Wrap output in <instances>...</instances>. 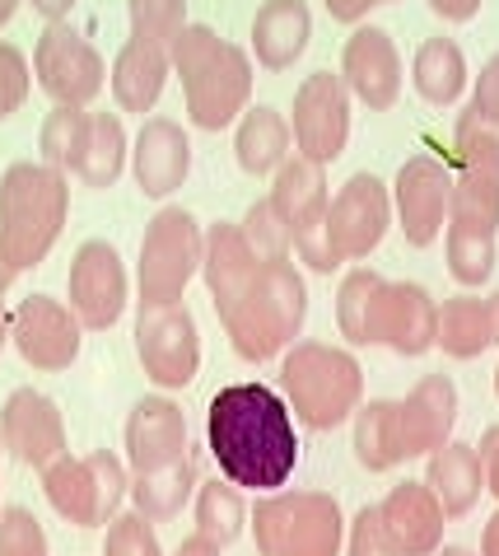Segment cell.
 Here are the masks:
<instances>
[{
    "label": "cell",
    "mask_w": 499,
    "mask_h": 556,
    "mask_svg": "<svg viewBox=\"0 0 499 556\" xmlns=\"http://www.w3.org/2000/svg\"><path fill=\"white\" fill-rule=\"evenodd\" d=\"M201 276L233 351L243 361H271L299 337L308 318V286L290 257H257L233 220L206 229Z\"/></svg>",
    "instance_id": "1"
},
{
    "label": "cell",
    "mask_w": 499,
    "mask_h": 556,
    "mask_svg": "<svg viewBox=\"0 0 499 556\" xmlns=\"http://www.w3.org/2000/svg\"><path fill=\"white\" fill-rule=\"evenodd\" d=\"M206 450L239 491H280L299 463V430L267 383H229L206 407Z\"/></svg>",
    "instance_id": "2"
},
{
    "label": "cell",
    "mask_w": 499,
    "mask_h": 556,
    "mask_svg": "<svg viewBox=\"0 0 499 556\" xmlns=\"http://www.w3.org/2000/svg\"><path fill=\"white\" fill-rule=\"evenodd\" d=\"M458 426V389L448 375H425L415 389L393 397H369L355 407V458L369 472H387L407 458H430L439 444L453 440Z\"/></svg>",
    "instance_id": "3"
},
{
    "label": "cell",
    "mask_w": 499,
    "mask_h": 556,
    "mask_svg": "<svg viewBox=\"0 0 499 556\" xmlns=\"http://www.w3.org/2000/svg\"><path fill=\"white\" fill-rule=\"evenodd\" d=\"M439 304L415 281H387L369 267H350L336 290V328L350 346H387L397 355H425L434 346Z\"/></svg>",
    "instance_id": "4"
},
{
    "label": "cell",
    "mask_w": 499,
    "mask_h": 556,
    "mask_svg": "<svg viewBox=\"0 0 499 556\" xmlns=\"http://www.w3.org/2000/svg\"><path fill=\"white\" fill-rule=\"evenodd\" d=\"M168 61L182 80L192 127L225 131L233 117H243L247 99H253V56L239 42L220 38L206 24H182L178 38L168 42Z\"/></svg>",
    "instance_id": "5"
},
{
    "label": "cell",
    "mask_w": 499,
    "mask_h": 556,
    "mask_svg": "<svg viewBox=\"0 0 499 556\" xmlns=\"http://www.w3.org/2000/svg\"><path fill=\"white\" fill-rule=\"evenodd\" d=\"M71 215V182L52 164H10L0 174V249L14 271H28L52 253Z\"/></svg>",
    "instance_id": "6"
},
{
    "label": "cell",
    "mask_w": 499,
    "mask_h": 556,
    "mask_svg": "<svg viewBox=\"0 0 499 556\" xmlns=\"http://www.w3.org/2000/svg\"><path fill=\"white\" fill-rule=\"evenodd\" d=\"M280 397L304 430H336L364 403V369L327 342H290L280 361Z\"/></svg>",
    "instance_id": "7"
},
{
    "label": "cell",
    "mask_w": 499,
    "mask_h": 556,
    "mask_svg": "<svg viewBox=\"0 0 499 556\" xmlns=\"http://www.w3.org/2000/svg\"><path fill=\"white\" fill-rule=\"evenodd\" d=\"M253 538L261 556H341L346 515L327 491H271L253 505Z\"/></svg>",
    "instance_id": "8"
},
{
    "label": "cell",
    "mask_w": 499,
    "mask_h": 556,
    "mask_svg": "<svg viewBox=\"0 0 499 556\" xmlns=\"http://www.w3.org/2000/svg\"><path fill=\"white\" fill-rule=\"evenodd\" d=\"M127 463L113 450H93L85 458L61 454L42 468V496L75 529H103L121 515V501H127Z\"/></svg>",
    "instance_id": "9"
},
{
    "label": "cell",
    "mask_w": 499,
    "mask_h": 556,
    "mask_svg": "<svg viewBox=\"0 0 499 556\" xmlns=\"http://www.w3.org/2000/svg\"><path fill=\"white\" fill-rule=\"evenodd\" d=\"M201 243H206V229L196 225L192 211L164 206L150 215L145 235H140V267H136L140 308L182 304L192 276L201 271Z\"/></svg>",
    "instance_id": "10"
},
{
    "label": "cell",
    "mask_w": 499,
    "mask_h": 556,
    "mask_svg": "<svg viewBox=\"0 0 499 556\" xmlns=\"http://www.w3.org/2000/svg\"><path fill=\"white\" fill-rule=\"evenodd\" d=\"M34 75L56 108H85L103 94V56L66 20H47L34 48Z\"/></svg>",
    "instance_id": "11"
},
{
    "label": "cell",
    "mask_w": 499,
    "mask_h": 556,
    "mask_svg": "<svg viewBox=\"0 0 499 556\" xmlns=\"http://www.w3.org/2000/svg\"><path fill=\"white\" fill-rule=\"evenodd\" d=\"M136 355L154 389H187L201 369V332L182 304L140 308L136 318Z\"/></svg>",
    "instance_id": "12"
},
{
    "label": "cell",
    "mask_w": 499,
    "mask_h": 556,
    "mask_svg": "<svg viewBox=\"0 0 499 556\" xmlns=\"http://www.w3.org/2000/svg\"><path fill=\"white\" fill-rule=\"evenodd\" d=\"M350 136V89L336 71H314L290 108V141L304 160L332 164Z\"/></svg>",
    "instance_id": "13"
},
{
    "label": "cell",
    "mask_w": 499,
    "mask_h": 556,
    "mask_svg": "<svg viewBox=\"0 0 499 556\" xmlns=\"http://www.w3.org/2000/svg\"><path fill=\"white\" fill-rule=\"evenodd\" d=\"M71 314L80 318V328L93 332H107L113 323L121 318L131 295V281H127V262L113 249L107 239H89L75 249L71 257Z\"/></svg>",
    "instance_id": "14"
},
{
    "label": "cell",
    "mask_w": 499,
    "mask_h": 556,
    "mask_svg": "<svg viewBox=\"0 0 499 556\" xmlns=\"http://www.w3.org/2000/svg\"><path fill=\"white\" fill-rule=\"evenodd\" d=\"M448 197H453V168L444 154L420 150L397 168L393 211L401 215V235L411 249H425L439 239V229L448 225Z\"/></svg>",
    "instance_id": "15"
},
{
    "label": "cell",
    "mask_w": 499,
    "mask_h": 556,
    "mask_svg": "<svg viewBox=\"0 0 499 556\" xmlns=\"http://www.w3.org/2000/svg\"><path fill=\"white\" fill-rule=\"evenodd\" d=\"M387 225H393V192L383 178L355 174L332 202H327V235H332L341 262H364L383 243Z\"/></svg>",
    "instance_id": "16"
},
{
    "label": "cell",
    "mask_w": 499,
    "mask_h": 556,
    "mask_svg": "<svg viewBox=\"0 0 499 556\" xmlns=\"http://www.w3.org/2000/svg\"><path fill=\"white\" fill-rule=\"evenodd\" d=\"M80 332H85L80 318L52 295H28L10 314V342L20 346V355L28 365L47 369V375L75 365V355H80Z\"/></svg>",
    "instance_id": "17"
},
{
    "label": "cell",
    "mask_w": 499,
    "mask_h": 556,
    "mask_svg": "<svg viewBox=\"0 0 499 556\" xmlns=\"http://www.w3.org/2000/svg\"><path fill=\"white\" fill-rule=\"evenodd\" d=\"M0 444L28 463V468H47L52 458L66 454V421L61 407L38 389H14L0 407Z\"/></svg>",
    "instance_id": "18"
},
{
    "label": "cell",
    "mask_w": 499,
    "mask_h": 556,
    "mask_svg": "<svg viewBox=\"0 0 499 556\" xmlns=\"http://www.w3.org/2000/svg\"><path fill=\"white\" fill-rule=\"evenodd\" d=\"M341 80L355 99L373 113L393 108L401 94V52L387 28L379 24H364L346 38V52H341Z\"/></svg>",
    "instance_id": "19"
},
{
    "label": "cell",
    "mask_w": 499,
    "mask_h": 556,
    "mask_svg": "<svg viewBox=\"0 0 499 556\" xmlns=\"http://www.w3.org/2000/svg\"><path fill=\"white\" fill-rule=\"evenodd\" d=\"M379 523L393 556H434L444 543L448 515L430 496L425 482H401L379 501Z\"/></svg>",
    "instance_id": "20"
},
{
    "label": "cell",
    "mask_w": 499,
    "mask_h": 556,
    "mask_svg": "<svg viewBox=\"0 0 499 556\" xmlns=\"http://www.w3.org/2000/svg\"><path fill=\"white\" fill-rule=\"evenodd\" d=\"M192 454V435H187V416L174 397H140L127 416V463L131 472H154Z\"/></svg>",
    "instance_id": "21"
},
{
    "label": "cell",
    "mask_w": 499,
    "mask_h": 556,
    "mask_svg": "<svg viewBox=\"0 0 499 556\" xmlns=\"http://www.w3.org/2000/svg\"><path fill=\"white\" fill-rule=\"evenodd\" d=\"M131 174H136V188L154 197V202L174 197L187 182V174H192V141H187V131L174 117H150L140 127L131 146Z\"/></svg>",
    "instance_id": "22"
},
{
    "label": "cell",
    "mask_w": 499,
    "mask_h": 556,
    "mask_svg": "<svg viewBox=\"0 0 499 556\" xmlns=\"http://www.w3.org/2000/svg\"><path fill=\"white\" fill-rule=\"evenodd\" d=\"M434 346L453 361H476V355L499 346V290L444 300L434 314Z\"/></svg>",
    "instance_id": "23"
},
{
    "label": "cell",
    "mask_w": 499,
    "mask_h": 556,
    "mask_svg": "<svg viewBox=\"0 0 499 556\" xmlns=\"http://www.w3.org/2000/svg\"><path fill=\"white\" fill-rule=\"evenodd\" d=\"M168 42H154V38H140L131 34L121 42V52L113 61V99L127 108V113H150L159 103L164 85H168Z\"/></svg>",
    "instance_id": "24"
},
{
    "label": "cell",
    "mask_w": 499,
    "mask_h": 556,
    "mask_svg": "<svg viewBox=\"0 0 499 556\" xmlns=\"http://www.w3.org/2000/svg\"><path fill=\"white\" fill-rule=\"evenodd\" d=\"M271 211L280 215V225L290 229V239L299 235V229L327 220V174L322 164L304 160V154H285L276 168V182H271Z\"/></svg>",
    "instance_id": "25"
},
{
    "label": "cell",
    "mask_w": 499,
    "mask_h": 556,
    "mask_svg": "<svg viewBox=\"0 0 499 556\" xmlns=\"http://www.w3.org/2000/svg\"><path fill=\"white\" fill-rule=\"evenodd\" d=\"M308 34H314L308 0H261L253 14V56L267 71H285L308 48Z\"/></svg>",
    "instance_id": "26"
},
{
    "label": "cell",
    "mask_w": 499,
    "mask_h": 556,
    "mask_svg": "<svg viewBox=\"0 0 499 556\" xmlns=\"http://www.w3.org/2000/svg\"><path fill=\"white\" fill-rule=\"evenodd\" d=\"M425 486H430V496L439 501V509H444L448 519L472 515V505L481 501V491H486V477H481V458H476L472 444H462V440L439 444V450L430 454Z\"/></svg>",
    "instance_id": "27"
},
{
    "label": "cell",
    "mask_w": 499,
    "mask_h": 556,
    "mask_svg": "<svg viewBox=\"0 0 499 556\" xmlns=\"http://www.w3.org/2000/svg\"><path fill=\"white\" fill-rule=\"evenodd\" d=\"M196 477H201V450L192 444V454H182L178 463H168V468L131 477V486H127L131 509L140 519H150V523L178 519V509L192 501V491H196Z\"/></svg>",
    "instance_id": "28"
},
{
    "label": "cell",
    "mask_w": 499,
    "mask_h": 556,
    "mask_svg": "<svg viewBox=\"0 0 499 556\" xmlns=\"http://www.w3.org/2000/svg\"><path fill=\"white\" fill-rule=\"evenodd\" d=\"M411 85L430 108H453L466 94V61L453 38H425L411 61Z\"/></svg>",
    "instance_id": "29"
},
{
    "label": "cell",
    "mask_w": 499,
    "mask_h": 556,
    "mask_svg": "<svg viewBox=\"0 0 499 556\" xmlns=\"http://www.w3.org/2000/svg\"><path fill=\"white\" fill-rule=\"evenodd\" d=\"M233 154H239L243 174H253V178L276 174L280 160L290 154V122L267 103L243 108L239 131H233Z\"/></svg>",
    "instance_id": "30"
},
{
    "label": "cell",
    "mask_w": 499,
    "mask_h": 556,
    "mask_svg": "<svg viewBox=\"0 0 499 556\" xmlns=\"http://www.w3.org/2000/svg\"><path fill=\"white\" fill-rule=\"evenodd\" d=\"M127 127L113 113H89V136L80 146V160H75L71 178H80L85 188H113L127 168Z\"/></svg>",
    "instance_id": "31"
},
{
    "label": "cell",
    "mask_w": 499,
    "mask_h": 556,
    "mask_svg": "<svg viewBox=\"0 0 499 556\" xmlns=\"http://www.w3.org/2000/svg\"><path fill=\"white\" fill-rule=\"evenodd\" d=\"M466 235L495 239L499 229V174H453V197H448V225Z\"/></svg>",
    "instance_id": "32"
},
{
    "label": "cell",
    "mask_w": 499,
    "mask_h": 556,
    "mask_svg": "<svg viewBox=\"0 0 499 556\" xmlns=\"http://www.w3.org/2000/svg\"><path fill=\"white\" fill-rule=\"evenodd\" d=\"M196 533L206 538V543L215 547H229V543H239V533H243V523H247V501H243V491L233 486V482H206L196 491Z\"/></svg>",
    "instance_id": "33"
},
{
    "label": "cell",
    "mask_w": 499,
    "mask_h": 556,
    "mask_svg": "<svg viewBox=\"0 0 499 556\" xmlns=\"http://www.w3.org/2000/svg\"><path fill=\"white\" fill-rule=\"evenodd\" d=\"M448 168H458V174H499V131L476 113L472 103L458 113Z\"/></svg>",
    "instance_id": "34"
},
{
    "label": "cell",
    "mask_w": 499,
    "mask_h": 556,
    "mask_svg": "<svg viewBox=\"0 0 499 556\" xmlns=\"http://www.w3.org/2000/svg\"><path fill=\"white\" fill-rule=\"evenodd\" d=\"M89 136V108H52L42 117V131H38V146H42V164L61 168L71 178L75 160H80V146Z\"/></svg>",
    "instance_id": "35"
},
{
    "label": "cell",
    "mask_w": 499,
    "mask_h": 556,
    "mask_svg": "<svg viewBox=\"0 0 499 556\" xmlns=\"http://www.w3.org/2000/svg\"><path fill=\"white\" fill-rule=\"evenodd\" d=\"M444 257H448V271L453 281L462 286H486L495 276V239L486 235H466V229H448V243H444Z\"/></svg>",
    "instance_id": "36"
},
{
    "label": "cell",
    "mask_w": 499,
    "mask_h": 556,
    "mask_svg": "<svg viewBox=\"0 0 499 556\" xmlns=\"http://www.w3.org/2000/svg\"><path fill=\"white\" fill-rule=\"evenodd\" d=\"M127 14H131V34L174 42L178 28L187 24V0H127Z\"/></svg>",
    "instance_id": "37"
},
{
    "label": "cell",
    "mask_w": 499,
    "mask_h": 556,
    "mask_svg": "<svg viewBox=\"0 0 499 556\" xmlns=\"http://www.w3.org/2000/svg\"><path fill=\"white\" fill-rule=\"evenodd\" d=\"M239 229H243V239L253 243L257 257H290V229L280 225V215L271 211L267 197L247 206V215L239 220Z\"/></svg>",
    "instance_id": "38"
},
{
    "label": "cell",
    "mask_w": 499,
    "mask_h": 556,
    "mask_svg": "<svg viewBox=\"0 0 499 556\" xmlns=\"http://www.w3.org/2000/svg\"><path fill=\"white\" fill-rule=\"evenodd\" d=\"M103 556H164V547H159V538H154V523L140 519L136 509H127V515H117L107 523Z\"/></svg>",
    "instance_id": "39"
},
{
    "label": "cell",
    "mask_w": 499,
    "mask_h": 556,
    "mask_svg": "<svg viewBox=\"0 0 499 556\" xmlns=\"http://www.w3.org/2000/svg\"><path fill=\"white\" fill-rule=\"evenodd\" d=\"M0 556H47L42 523L28 515L24 505H5V509H0Z\"/></svg>",
    "instance_id": "40"
},
{
    "label": "cell",
    "mask_w": 499,
    "mask_h": 556,
    "mask_svg": "<svg viewBox=\"0 0 499 556\" xmlns=\"http://www.w3.org/2000/svg\"><path fill=\"white\" fill-rule=\"evenodd\" d=\"M28 85H34L28 56L14 42H0V117H10L28 99Z\"/></svg>",
    "instance_id": "41"
},
{
    "label": "cell",
    "mask_w": 499,
    "mask_h": 556,
    "mask_svg": "<svg viewBox=\"0 0 499 556\" xmlns=\"http://www.w3.org/2000/svg\"><path fill=\"white\" fill-rule=\"evenodd\" d=\"M341 552L346 556H393V547H387V538H383V523H379V505H364L360 515H355Z\"/></svg>",
    "instance_id": "42"
},
{
    "label": "cell",
    "mask_w": 499,
    "mask_h": 556,
    "mask_svg": "<svg viewBox=\"0 0 499 556\" xmlns=\"http://www.w3.org/2000/svg\"><path fill=\"white\" fill-rule=\"evenodd\" d=\"M472 108L481 117L490 122V127L499 131V52L481 66V75H476V94H472Z\"/></svg>",
    "instance_id": "43"
},
{
    "label": "cell",
    "mask_w": 499,
    "mask_h": 556,
    "mask_svg": "<svg viewBox=\"0 0 499 556\" xmlns=\"http://www.w3.org/2000/svg\"><path fill=\"white\" fill-rule=\"evenodd\" d=\"M476 458H481V477H486V491L499 501V426H486V435L476 440Z\"/></svg>",
    "instance_id": "44"
},
{
    "label": "cell",
    "mask_w": 499,
    "mask_h": 556,
    "mask_svg": "<svg viewBox=\"0 0 499 556\" xmlns=\"http://www.w3.org/2000/svg\"><path fill=\"white\" fill-rule=\"evenodd\" d=\"M373 5H387V0H327V14L341 24H360Z\"/></svg>",
    "instance_id": "45"
},
{
    "label": "cell",
    "mask_w": 499,
    "mask_h": 556,
    "mask_svg": "<svg viewBox=\"0 0 499 556\" xmlns=\"http://www.w3.org/2000/svg\"><path fill=\"white\" fill-rule=\"evenodd\" d=\"M430 10L439 14V20H472L481 10V0H430Z\"/></svg>",
    "instance_id": "46"
},
{
    "label": "cell",
    "mask_w": 499,
    "mask_h": 556,
    "mask_svg": "<svg viewBox=\"0 0 499 556\" xmlns=\"http://www.w3.org/2000/svg\"><path fill=\"white\" fill-rule=\"evenodd\" d=\"M28 5H34V10L42 14V20H66L75 0H28Z\"/></svg>",
    "instance_id": "47"
},
{
    "label": "cell",
    "mask_w": 499,
    "mask_h": 556,
    "mask_svg": "<svg viewBox=\"0 0 499 556\" xmlns=\"http://www.w3.org/2000/svg\"><path fill=\"white\" fill-rule=\"evenodd\" d=\"M481 556H499V509L486 519V533H481Z\"/></svg>",
    "instance_id": "48"
},
{
    "label": "cell",
    "mask_w": 499,
    "mask_h": 556,
    "mask_svg": "<svg viewBox=\"0 0 499 556\" xmlns=\"http://www.w3.org/2000/svg\"><path fill=\"white\" fill-rule=\"evenodd\" d=\"M178 556H220V547H215V543H206V538H187V543L178 547Z\"/></svg>",
    "instance_id": "49"
},
{
    "label": "cell",
    "mask_w": 499,
    "mask_h": 556,
    "mask_svg": "<svg viewBox=\"0 0 499 556\" xmlns=\"http://www.w3.org/2000/svg\"><path fill=\"white\" fill-rule=\"evenodd\" d=\"M14 276H20V271H14V262L5 257V249H0V295H5V290L14 286Z\"/></svg>",
    "instance_id": "50"
},
{
    "label": "cell",
    "mask_w": 499,
    "mask_h": 556,
    "mask_svg": "<svg viewBox=\"0 0 499 556\" xmlns=\"http://www.w3.org/2000/svg\"><path fill=\"white\" fill-rule=\"evenodd\" d=\"M14 10H20V0H0V28L14 20Z\"/></svg>",
    "instance_id": "51"
},
{
    "label": "cell",
    "mask_w": 499,
    "mask_h": 556,
    "mask_svg": "<svg viewBox=\"0 0 499 556\" xmlns=\"http://www.w3.org/2000/svg\"><path fill=\"white\" fill-rule=\"evenodd\" d=\"M5 337H10V314L0 308V346H5Z\"/></svg>",
    "instance_id": "52"
},
{
    "label": "cell",
    "mask_w": 499,
    "mask_h": 556,
    "mask_svg": "<svg viewBox=\"0 0 499 556\" xmlns=\"http://www.w3.org/2000/svg\"><path fill=\"white\" fill-rule=\"evenodd\" d=\"M439 556H476V552H466V547H444Z\"/></svg>",
    "instance_id": "53"
},
{
    "label": "cell",
    "mask_w": 499,
    "mask_h": 556,
    "mask_svg": "<svg viewBox=\"0 0 499 556\" xmlns=\"http://www.w3.org/2000/svg\"><path fill=\"white\" fill-rule=\"evenodd\" d=\"M495 393H499V365H495Z\"/></svg>",
    "instance_id": "54"
}]
</instances>
